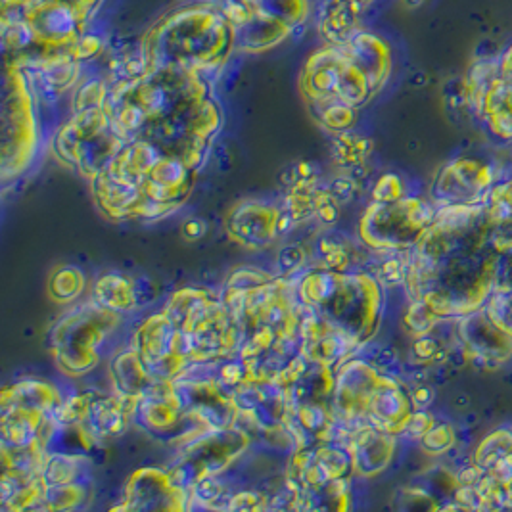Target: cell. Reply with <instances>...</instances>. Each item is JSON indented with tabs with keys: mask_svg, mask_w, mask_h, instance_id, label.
<instances>
[{
	"mask_svg": "<svg viewBox=\"0 0 512 512\" xmlns=\"http://www.w3.org/2000/svg\"><path fill=\"white\" fill-rule=\"evenodd\" d=\"M336 2H342V8L350 10L353 14H359L361 8H365L367 4H371L374 0H336Z\"/></svg>",
	"mask_w": 512,
	"mask_h": 512,
	"instance_id": "obj_44",
	"label": "cell"
},
{
	"mask_svg": "<svg viewBox=\"0 0 512 512\" xmlns=\"http://www.w3.org/2000/svg\"><path fill=\"white\" fill-rule=\"evenodd\" d=\"M486 204L443 206L407 252L405 290L440 319H461L486 307L501 275L503 257L491 242Z\"/></svg>",
	"mask_w": 512,
	"mask_h": 512,
	"instance_id": "obj_1",
	"label": "cell"
},
{
	"mask_svg": "<svg viewBox=\"0 0 512 512\" xmlns=\"http://www.w3.org/2000/svg\"><path fill=\"white\" fill-rule=\"evenodd\" d=\"M484 309L495 325L512 334V256L503 259L499 282Z\"/></svg>",
	"mask_w": 512,
	"mask_h": 512,
	"instance_id": "obj_27",
	"label": "cell"
},
{
	"mask_svg": "<svg viewBox=\"0 0 512 512\" xmlns=\"http://www.w3.org/2000/svg\"><path fill=\"white\" fill-rule=\"evenodd\" d=\"M190 493L175 484L169 468L142 466L131 474L123 489V511H185Z\"/></svg>",
	"mask_w": 512,
	"mask_h": 512,
	"instance_id": "obj_18",
	"label": "cell"
},
{
	"mask_svg": "<svg viewBox=\"0 0 512 512\" xmlns=\"http://www.w3.org/2000/svg\"><path fill=\"white\" fill-rule=\"evenodd\" d=\"M177 332V353L187 363H215L238 355L240 328L223 300L200 288L177 290L163 307Z\"/></svg>",
	"mask_w": 512,
	"mask_h": 512,
	"instance_id": "obj_7",
	"label": "cell"
},
{
	"mask_svg": "<svg viewBox=\"0 0 512 512\" xmlns=\"http://www.w3.org/2000/svg\"><path fill=\"white\" fill-rule=\"evenodd\" d=\"M110 380L117 396L139 399L162 380L146 371L135 348L119 351L110 361Z\"/></svg>",
	"mask_w": 512,
	"mask_h": 512,
	"instance_id": "obj_24",
	"label": "cell"
},
{
	"mask_svg": "<svg viewBox=\"0 0 512 512\" xmlns=\"http://www.w3.org/2000/svg\"><path fill=\"white\" fill-rule=\"evenodd\" d=\"M110 87L104 81H87L83 83L75 98H73V112H83L91 108H104Z\"/></svg>",
	"mask_w": 512,
	"mask_h": 512,
	"instance_id": "obj_34",
	"label": "cell"
},
{
	"mask_svg": "<svg viewBox=\"0 0 512 512\" xmlns=\"http://www.w3.org/2000/svg\"><path fill=\"white\" fill-rule=\"evenodd\" d=\"M234 48L238 47L233 25L208 0L163 18L140 50L152 68L169 66L208 77L227 64Z\"/></svg>",
	"mask_w": 512,
	"mask_h": 512,
	"instance_id": "obj_5",
	"label": "cell"
},
{
	"mask_svg": "<svg viewBox=\"0 0 512 512\" xmlns=\"http://www.w3.org/2000/svg\"><path fill=\"white\" fill-rule=\"evenodd\" d=\"M443 319H440L436 313H432L424 303L411 302L405 315H403V326L415 336H426L434 330V326L438 323H442Z\"/></svg>",
	"mask_w": 512,
	"mask_h": 512,
	"instance_id": "obj_33",
	"label": "cell"
},
{
	"mask_svg": "<svg viewBox=\"0 0 512 512\" xmlns=\"http://www.w3.org/2000/svg\"><path fill=\"white\" fill-rule=\"evenodd\" d=\"M94 302L121 315L137 311L140 305L135 279L117 273L100 277L94 284Z\"/></svg>",
	"mask_w": 512,
	"mask_h": 512,
	"instance_id": "obj_26",
	"label": "cell"
},
{
	"mask_svg": "<svg viewBox=\"0 0 512 512\" xmlns=\"http://www.w3.org/2000/svg\"><path fill=\"white\" fill-rule=\"evenodd\" d=\"M371 150H373L371 140L342 133L334 146V158L342 167L353 169L365 163V160L371 156Z\"/></svg>",
	"mask_w": 512,
	"mask_h": 512,
	"instance_id": "obj_31",
	"label": "cell"
},
{
	"mask_svg": "<svg viewBox=\"0 0 512 512\" xmlns=\"http://www.w3.org/2000/svg\"><path fill=\"white\" fill-rule=\"evenodd\" d=\"M409 2H413V4H420L422 0H409Z\"/></svg>",
	"mask_w": 512,
	"mask_h": 512,
	"instance_id": "obj_45",
	"label": "cell"
},
{
	"mask_svg": "<svg viewBox=\"0 0 512 512\" xmlns=\"http://www.w3.org/2000/svg\"><path fill=\"white\" fill-rule=\"evenodd\" d=\"M277 263H279L280 269L284 271V277H288L290 273L300 271L305 265V252H303L302 246L290 244V246L282 248L279 257H277Z\"/></svg>",
	"mask_w": 512,
	"mask_h": 512,
	"instance_id": "obj_40",
	"label": "cell"
},
{
	"mask_svg": "<svg viewBox=\"0 0 512 512\" xmlns=\"http://www.w3.org/2000/svg\"><path fill=\"white\" fill-rule=\"evenodd\" d=\"M225 229L236 244L259 252L280 236V208L259 200H244L229 211Z\"/></svg>",
	"mask_w": 512,
	"mask_h": 512,
	"instance_id": "obj_21",
	"label": "cell"
},
{
	"mask_svg": "<svg viewBox=\"0 0 512 512\" xmlns=\"http://www.w3.org/2000/svg\"><path fill=\"white\" fill-rule=\"evenodd\" d=\"M252 438L238 426L204 434L181 447L179 461L169 468L177 486L194 488L210 476H221L246 453Z\"/></svg>",
	"mask_w": 512,
	"mask_h": 512,
	"instance_id": "obj_15",
	"label": "cell"
},
{
	"mask_svg": "<svg viewBox=\"0 0 512 512\" xmlns=\"http://www.w3.org/2000/svg\"><path fill=\"white\" fill-rule=\"evenodd\" d=\"M137 401L139 399L121 397L117 394L114 396L94 394L89 411L79 426L93 445L114 440L127 430L131 422H135Z\"/></svg>",
	"mask_w": 512,
	"mask_h": 512,
	"instance_id": "obj_22",
	"label": "cell"
},
{
	"mask_svg": "<svg viewBox=\"0 0 512 512\" xmlns=\"http://www.w3.org/2000/svg\"><path fill=\"white\" fill-rule=\"evenodd\" d=\"M225 509L231 511H259L269 509V495L261 491H236Z\"/></svg>",
	"mask_w": 512,
	"mask_h": 512,
	"instance_id": "obj_37",
	"label": "cell"
},
{
	"mask_svg": "<svg viewBox=\"0 0 512 512\" xmlns=\"http://www.w3.org/2000/svg\"><path fill=\"white\" fill-rule=\"evenodd\" d=\"M91 495V484L87 480L71 482V484H58V486H45V511H71L81 507Z\"/></svg>",
	"mask_w": 512,
	"mask_h": 512,
	"instance_id": "obj_30",
	"label": "cell"
},
{
	"mask_svg": "<svg viewBox=\"0 0 512 512\" xmlns=\"http://www.w3.org/2000/svg\"><path fill=\"white\" fill-rule=\"evenodd\" d=\"M33 87L25 71L14 64L4 68L2 96V179L22 177L35 160L39 146V121Z\"/></svg>",
	"mask_w": 512,
	"mask_h": 512,
	"instance_id": "obj_11",
	"label": "cell"
},
{
	"mask_svg": "<svg viewBox=\"0 0 512 512\" xmlns=\"http://www.w3.org/2000/svg\"><path fill=\"white\" fill-rule=\"evenodd\" d=\"M319 250H321V263L325 269L348 271L351 257L344 246H340L338 242H332V240H321Z\"/></svg>",
	"mask_w": 512,
	"mask_h": 512,
	"instance_id": "obj_36",
	"label": "cell"
},
{
	"mask_svg": "<svg viewBox=\"0 0 512 512\" xmlns=\"http://www.w3.org/2000/svg\"><path fill=\"white\" fill-rule=\"evenodd\" d=\"M438 206L432 200L405 196L397 202H371L359 221V238L376 254L411 252L434 223Z\"/></svg>",
	"mask_w": 512,
	"mask_h": 512,
	"instance_id": "obj_13",
	"label": "cell"
},
{
	"mask_svg": "<svg viewBox=\"0 0 512 512\" xmlns=\"http://www.w3.org/2000/svg\"><path fill=\"white\" fill-rule=\"evenodd\" d=\"M183 233L187 234V238H190V240H194V238H202V234L206 233V227H204V223H202V221L192 219L190 223L185 225Z\"/></svg>",
	"mask_w": 512,
	"mask_h": 512,
	"instance_id": "obj_43",
	"label": "cell"
},
{
	"mask_svg": "<svg viewBox=\"0 0 512 512\" xmlns=\"http://www.w3.org/2000/svg\"><path fill=\"white\" fill-rule=\"evenodd\" d=\"M413 355L420 365H434L442 361L443 350L438 340L430 338V334L419 336L417 342L413 344Z\"/></svg>",
	"mask_w": 512,
	"mask_h": 512,
	"instance_id": "obj_38",
	"label": "cell"
},
{
	"mask_svg": "<svg viewBox=\"0 0 512 512\" xmlns=\"http://www.w3.org/2000/svg\"><path fill=\"white\" fill-rule=\"evenodd\" d=\"M451 499L461 511H512V428H497L478 443Z\"/></svg>",
	"mask_w": 512,
	"mask_h": 512,
	"instance_id": "obj_8",
	"label": "cell"
},
{
	"mask_svg": "<svg viewBox=\"0 0 512 512\" xmlns=\"http://www.w3.org/2000/svg\"><path fill=\"white\" fill-rule=\"evenodd\" d=\"M457 332L466 363L478 369H497L512 359V334L495 325L486 309L457 319Z\"/></svg>",
	"mask_w": 512,
	"mask_h": 512,
	"instance_id": "obj_19",
	"label": "cell"
},
{
	"mask_svg": "<svg viewBox=\"0 0 512 512\" xmlns=\"http://www.w3.org/2000/svg\"><path fill=\"white\" fill-rule=\"evenodd\" d=\"M233 25L236 47L261 52L286 41L305 22L307 0H210Z\"/></svg>",
	"mask_w": 512,
	"mask_h": 512,
	"instance_id": "obj_12",
	"label": "cell"
},
{
	"mask_svg": "<svg viewBox=\"0 0 512 512\" xmlns=\"http://www.w3.org/2000/svg\"><path fill=\"white\" fill-rule=\"evenodd\" d=\"M104 0H2L4 58L24 71L77 62Z\"/></svg>",
	"mask_w": 512,
	"mask_h": 512,
	"instance_id": "obj_3",
	"label": "cell"
},
{
	"mask_svg": "<svg viewBox=\"0 0 512 512\" xmlns=\"http://www.w3.org/2000/svg\"><path fill=\"white\" fill-rule=\"evenodd\" d=\"M457 443V434L449 422H438L419 440L420 449L430 457H440Z\"/></svg>",
	"mask_w": 512,
	"mask_h": 512,
	"instance_id": "obj_32",
	"label": "cell"
},
{
	"mask_svg": "<svg viewBox=\"0 0 512 512\" xmlns=\"http://www.w3.org/2000/svg\"><path fill=\"white\" fill-rule=\"evenodd\" d=\"M85 284H87V280L81 273V269H77L73 265H60L48 277V296L52 302L68 305V303H73L81 298Z\"/></svg>",
	"mask_w": 512,
	"mask_h": 512,
	"instance_id": "obj_29",
	"label": "cell"
},
{
	"mask_svg": "<svg viewBox=\"0 0 512 512\" xmlns=\"http://www.w3.org/2000/svg\"><path fill=\"white\" fill-rule=\"evenodd\" d=\"M344 443L350 449L355 476L361 480H373L392 463L397 436L367 426L348 434Z\"/></svg>",
	"mask_w": 512,
	"mask_h": 512,
	"instance_id": "obj_23",
	"label": "cell"
},
{
	"mask_svg": "<svg viewBox=\"0 0 512 512\" xmlns=\"http://www.w3.org/2000/svg\"><path fill=\"white\" fill-rule=\"evenodd\" d=\"M198 169L148 140H129L91 181L96 208L112 221H160L185 206Z\"/></svg>",
	"mask_w": 512,
	"mask_h": 512,
	"instance_id": "obj_2",
	"label": "cell"
},
{
	"mask_svg": "<svg viewBox=\"0 0 512 512\" xmlns=\"http://www.w3.org/2000/svg\"><path fill=\"white\" fill-rule=\"evenodd\" d=\"M461 98L486 133L495 140L512 142V83L499 75L493 56L470 64Z\"/></svg>",
	"mask_w": 512,
	"mask_h": 512,
	"instance_id": "obj_14",
	"label": "cell"
},
{
	"mask_svg": "<svg viewBox=\"0 0 512 512\" xmlns=\"http://www.w3.org/2000/svg\"><path fill=\"white\" fill-rule=\"evenodd\" d=\"M0 403L4 405H18L31 411H41L47 415H58L64 399L56 386L48 384L45 380H20L10 388L2 390Z\"/></svg>",
	"mask_w": 512,
	"mask_h": 512,
	"instance_id": "obj_25",
	"label": "cell"
},
{
	"mask_svg": "<svg viewBox=\"0 0 512 512\" xmlns=\"http://www.w3.org/2000/svg\"><path fill=\"white\" fill-rule=\"evenodd\" d=\"M411 396H413L417 409H428L430 403L434 401V390L428 386H417L411 390Z\"/></svg>",
	"mask_w": 512,
	"mask_h": 512,
	"instance_id": "obj_42",
	"label": "cell"
},
{
	"mask_svg": "<svg viewBox=\"0 0 512 512\" xmlns=\"http://www.w3.org/2000/svg\"><path fill=\"white\" fill-rule=\"evenodd\" d=\"M355 187H357V181L353 177H338L332 181V185L326 188L330 192V196L338 202V204H346L350 202L355 194Z\"/></svg>",
	"mask_w": 512,
	"mask_h": 512,
	"instance_id": "obj_41",
	"label": "cell"
},
{
	"mask_svg": "<svg viewBox=\"0 0 512 512\" xmlns=\"http://www.w3.org/2000/svg\"><path fill=\"white\" fill-rule=\"evenodd\" d=\"M119 323L121 313L96 302L73 307L48 334V350L58 369L71 378L93 373Z\"/></svg>",
	"mask_w": 512,
	"mask_h": 512,
	"instance_id": "obj_9",
	"label": "cell"
},
{
	"mask_svg": "<svg viewBox=\"0 0 512 512\" xmlns=\"http://www.w3.org/2000/svg\"><path fill=\"white\" fill-rule=\"evenodd\" d=\"M300 342L302 355L317 365H325L330 369L340 367L344 361L355 357V353L363 346L346 334L344 330L326 323L317 313L309 311L302 303L300 317Z\"/></svg>",
	"mask_w": 512,
	"mask_h": 512,
	"instance_id": "obj_20",
	"label": "cell"
},
{
	"mask_svg": "<svg viewBox=\"0 0 512 512\" xmlns=\"http://www.w3.org/2000/svg\"><path fill=\"white\" fill-rule=\"evenodd\" d=\"M499 171L493 163L474 156H463L443 165L432 183V202L443 206H474L488 198L497 185Z\"/></svg>",
	"mask_w": 512,
	"mask_h": 512,
	"instance_id": "obj_16",
	"label": "cell"
},
{
	"mask_svg": "<svg viewBox=\"0 0 512 512\" xmlns=\"http://www.w3.org/2000/svg\"><path fill=\"white\" fill-rule=\"evenodd\" d=\"M394 66L388 41L371 31H355L342 43H330L303 66L300 89L309 108L342 104L367 106L386 87Z\"/></svg>",
	"mask_w": 512,
	"mask_h": 512,
	"instance_id": "obj_4",
	"label": "cell"
},
{
	"mask_svg": "<svg viewBox=\"0 0 512 512\" xmlns=\"http://www.w3.org/2000/svg\"><path fill=\"white\" fill-rule=\"evenodd\" d=\"M300 302L363 348L378 334L384 315V286L373 273L313 267L298 282Z\"/></svg>",
	"mask_w": 512,
	"mask_h": 512,
	"instance_id": "obj_6",
	"label": "cell"
},
{
	"mask_svg": "<svg viewBox=\"0 0 512 512\" xmlns=\"http://www.w3.org/2000/svg\"><path fill=\"white\" fill-rule=\"evenodd\" d=\"M373 202H397L407 196L405 183L397 173H384L373 187Z\"/></svg>",
	"mask_w": 512,
	"mask_h": 512,
	"instance_id": "obj_35",
	"label": "cell"
},
{
	"mask_svg": "<svg viewBox=\"0 0 512 512\" xmlns=\"http://www.w3.org/2000/svg\"><path fill=\"white\" fill-rule=\"evenodd\" d=\"M131 348L139 353L146 371L162 382H173L188 367L177 353V332L163 309L137 326Z\"/></svg>",
	"mask_w": 512,
	"mask_h": 512,
	"instance_id": "obj_17",
	"label": "cell"
},
{
	"mask_svg": "<svg viewBox=\"0 0 512 512\" xmlns=\"http://www.w3.org/2000/svg\"><path fill=\"white\" fill-rule=\"evenodd\" d=\"M85 463H87V459L81 453L48 451L41 480H43L45 486L81 482V474H83Z\"/></svg>",
	"mask_w": 512,
	"mask_h": 512,
	"instance_id": "obj_28",
	"label": "cell"
},
{
	"mask_svg": "<svg viewBox=\"0 0 512 512\" xmlns=\"http://www.w3.org/2000/svg\"><path fill=\"white\" fill-rule=\"evenodd\" d=\"M434 424H436V417H434L432 413H428L426 409H417V411L413 413V417L409 420V424H407V428L403 430L401 436L419 442L420 438H422Z\"/></svg>",
	"mask_w": 512,
	"mask_h": 512,
	"instance_id": "obj_39",
	"label": "cell"
},
{
	"mask_svg": "<svg viewBox=\"0 0 512 512\" xmlns=\"http://www.w3.org/2000/svg\"><path fill=\"white\" fill-rule=\"evenodd\" d=\"M125 140L119 137L104 108L73 112L50 140L52 156L77 175L93 181L116 158Z\"/></svg>",
	"mask_w": 512,
	"mask_h": 512,
	"instance_id": "obj_10",
	"label": "cell"
}]
</instances>
